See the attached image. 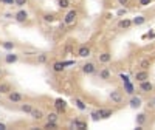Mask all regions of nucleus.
Listing matches in <instances>:
<instances>
[{"label": "nucleus", "mask_w": 155, "mask_h": 130, "mask_svg": "<svg viewBox=\"0 0 155 130\" xmlns=\"http://www.w3.org/2000/svg\"><path fill=\"white\" fill-rule=\"evenodd\" d=\"M78 19V11L76 9H70L67 14H65V17H64V23L65 25H73L75 22Z\"/></svg>", "instance_id": "1"}, {"label": "nucleus", "mask_w": 155, "mask_h": 130, "mask_svg": "<svg viewBox=\"0 0 155 130\" xmlns=\"http://www.w3.org/2000/svg\"><path fill=\"white\" fill-rule=\"evenodd\" d=\"M54 107H56L58 113H65V112H67V108H68V104L62 99V98H58V99L54 101Z\"/></svg>", "instance_id": "2"}, {"label": "nucleus", "mask_w": 155, "mask_h": 130, "mask_svg": "<svg viewBox=\"0 0 155 130\" xmlns=\"http://www.w3.org/2000/svg\"><path fill=\"white\" fill-rule=\"evenodd\" d=\"M140 84V91L141 93H151V91L154 90V84L151 82V81H143V82H138Z\"/></svg>", "instance_id": "3"}, {"label": "nucleus", "mask_w": 155, "mask_h": 130, "mask_svg": "<svg viewBox=\"0 0 155 130\" xmlns=\"http://www.w3.org/2000/svg\"><path fill=\"white\" fill-rule=\"evenodd\" d=\"M14 19H16V22H19V23H25V22L28 20V13H26L25 9H19L17 13L14 14Z\"/></svg>", "instance_id": "4"}, {"label": "nucleus", "mask_w": 155, "mask_h": 130, "mask_svg": "<svg viewBox=\"0 0 155 130\" xmlns=\"http://www.w3.org/2000/svg\"><path fill=\"white\" fill-rule=\"evenodd\" d=\"M110 99H112L113 104H121L123 102V93H121L119 90H113V91H110Z\"/></svg>", "instance_id": "5"}, {"label": "nucleus", "mask_w": 155, "mask_h": 130, "mask_svg": "<svg viewBox=\"0 0 155 130\" xmlns=\"http://www.w3.org/2000/svg\"><path fill=\"white\" fill-rule=\"evenodd\" d=\"M8 99H9V102H13V104H17V102H22L23 96H22L19 91H13V90H11L8 93Z\"/></svg>", "instance_id": "6"}, {"label": "nucleus", "mask_w": 155, "mask_h": 130, "mask_svg": "<svg viewBox=\"0 0 155 130\" xmlns=\"http://www.w3.org/2000/svg\"><path fill=\"white\" fill-rule=\"evenodd\" d=\"M95 71H96V65L93 62H85L82 65V73L84 74H93Z\"/></svg>", "instance_id": "7"}, {"label": "nucleus", "mask_w": 155, "mask_h": 130, "mask_svg": "<svg viewBox=\"0 0 155 130\" xmlns=\"http://www.w3.org/2000/svg\"><path fill=\"white\" fill-rule=\"evenodd\" d=\"M149 79V71L147 70H140V71L135 73V81L137 82H143V81Z\"/></svg>", "instance_id": "8"}, {"label": "nucleus", "mask_w": 155, "mask_h": 130, "mask_svg": "<svg viewBox=\"0 0 155 130\" xmlns=\"http://www.w3.org/2000/svg\"><path fill=\"white\" fill-rule=\"evenodd\" d=\"M129 105H130V108H140V107L143 105L141 98H140V96H134V95H132L130 101H129Z\"/></svg>", "instance_id": "9"}, {"label": "nucleus", "mask_w": 155, "mask_h": 130, "mask_svg": "<svg viewBox=\"0 0 155 130\" xmlns=\"http://www.w3.org/2000/svg\"><path fill=\"white\" fill-rule=\"evenodd\" d=\"M98 61H99V64H109L110 61H112V54H110L109 51H104V53L99 54Z\"/></svg>", "instance_id": "10"}, {"label": "nucleus", "mask_w": 155, "mask_h": 130, "mask_svg": "<svg viewBox=\"0 0 155 130\" xmlns=\"http://www.w3.org/2000/svg\"><path fill=\"white\" fill-rule=\"evenodd\" d=\"M30 115H31V118L34 119V121H41V119H43V112L39 110V108H33Z\"/></svg>", "instance_id": "11"}, {"label": "nucleus", "mask_w": 155, "mask_h": 130, "mask_svg": "<svg viewBox=\"0 0 155 130\" xmlns=\"http://www.w3.org/2000/svg\"><path fill=\"white\" fill-rule=\"evenodd\" d=\"M99 79H102V81H109L110 78H112V71L107 68H102V70H99Z\"/></svg>", "instance_id": "12"}, {"label": "nucleus", "mask_w": 155, "mask_h": 130, "mask_svg": "<svg viewBox=\"0 0 155 130\" xmlns=\"http://www.w3.org/2000/svg\"><path fill=\"white\" fill-rule=\"evenodd\" d=\"M75 126V129H79V130H84L87 129V122L85 121H81V119H75L73 122H71V127Z\"/></svg>", "instance_id": "13"}, {"label": "nucleus", "mask_w": 155, "mask_h": 130, "mask_svg": "<svg viewBox=\"0 0 155 130\" xmlns=\"http://www.w3.org/2000/svg\"><path fill=\"white\" fill-rule=\"evenodd\" d=\"M78 56H79V57H88V56H90V48H88V47H81L79 48V50H78Z\"/></svg>", "instance_id": "14"}, {"label": "nucleus", "mask_w": 155, "mask_h": 130, "mask_svg": "<svg viewBox=\"0 0 155 130\" xmlns=\"http://www.w3.org/2000/svg\"><path fill=\"white\" fill-rule=\"evenodd\" d=\"M151 65H152V59H149V57H144L140 61V68L141 70H149Z\"/></svg>", "instance_id": "15"}, {"label": "nucleus", "mask_w": 155, "mask_h": 130, "mask_svg": "<svg viewBox=\"0 0 155 130\" xmlns=\"http://www.w3.org/2000/svg\"><path fill=\"white\" fill-rule=\"evenodd\" d=\"M11 90H13V88H11L9 84H6V82H0V95H8Z\"/></svg>", "instance_id": "16"}, {"label": "nucleus", "mask_w": 155, "mask_h": 130, "mask_svg": "<svg viewBox=\"0 0 155 130\" xmlns=\"http://www.w3.org/2000/svg\"><path fill=\"white\" fill-rule=\"evenodd\" d=\"M118 26L121 30H127V28H130V26H132V20L130 19H123V20H119Z\"/></svg>", "instance_id": "17"}, {"label": "nucleus", "mask_w": 155, "mask_h": 130, "mask_svg": "<svg viewBox=\"0 0 155 130\" xmlns=\"http://www.w3.org/2000/svg\"><path fill=\"white\" fill-rule=\"evenodd\" d=\"M75 105L79 108L81 112H84V110H87V104L82 99H79V98H75Z\"/></svg>", "instance_id": "18"}, {"label": "nucleus", "mask_w": 155, "mask_h": 130, "mask_svg": "<svg viewBox=\"0 0 155 130\" xmlns=\"http://www.w3.org/2000/svg\"><path fill=\"white\" fill-rule=\"evenodd\" d=\"M135 121H137V126H144V124H146V121H147V118H146V115H144V113H138Z\"/></svg>", "instance_id": "19"}, {"label": "nucleus", "mask_w": 155, "mask_h": 130, "mask_svg": "<svg viewBox=\"0 0 155 130\" xmlns=\"http://www.w3.org/2000/svg\"><path fill=\"white\" fill-rule=\"evenodd\" d=\"M124 84V91H126V93L127 95H134V91H135V88H134V84H132L130 82V81H129V82H123Z\"/></svg>", "instance_id": "20"}, {"label": "nucleus", "mask_w": 155, "mask_h": 130, "mask_svg": "<svg viewBox=\"0 0 155 130\" xmlns=\"http://www.w3.org/2000/svg\"><path fill=\"white\" fill-rule=\"evenodd\" d=\"M17 59H19L17 54L9 53V54H6V56H5V62H6V64H14V62H17Z\"/></svg>", "instance_id": "21"}, {"label": "nucleus", "mask_w": 155, "mask_h": 130, "mask_svg": "<svg viewBox=\"0 0 155 130\" xmlns=\"http://www.w3.org/2000/svg\"><path fill=\"white\" fill-rule=\"evenodd\" d=\"M146 22V17L144 16H137V17L132 20V25H135V26H140V25H143Z\"/></svg>", "instance_id": "22"}, {"label": "nucleus", "mask_w": 155, "mask_h": 130, "mask_svg": "<svg viewBox=\"0 0 155 130\" xmlns=\"http://www.w3.org/2000/svg\"><path fill=\"white\" fill-rule=\"evenodd\" d=\"M53 70H54L56 73L64 71V70H65V65H64V62H54V64H53Z\"/></svg>", "instance_id": "23"}, {"label": "nucleus", "mask_w": 155, "mask_h": 130, "mask_svg": "<svg viewBox=\"0 0 155 130\" xmlns=\"http://www.w3.org/2000/svg\"><path fill=\"white\" fill-rule=\"evenodd\" d=\"M113 115V110L112 108H107V110H104V108H101V119H107Z\"/></svg>", "instance_id": "24"}, {"label": "nucleus", "mask_w": 155, "mask_h": 130, "mask_svg": "<svg viewBox=\"0 0 155 130\" xmlns=\"http://www.w3.org/2000/svg\"><path fill=\"white\" fill-rule=\"evenodd\" d=\"M2 47L5 48V50H8V51H13L14 48H16V43H14V42H9V40H8V42H3V43H2Z\"/></svg>", "instance_id": "25"}, {"label": "nucleus", "mask_w": 155, "mask_h": 130, "mask_svg": "<svg viewBox=\"0 0 155 130\" xmlns=\"http://www.w3.org/2000/svg\"><path fill=\"white\" fill-rule=\"evenodd\" d=\"M33 104H20V110L23 112V113H31V110H33Z\"/></svg>", "instance_id": "26"}, {"label": "nucleus", "mask_w": 155, "mask_h": 130, "mask_svg": "<svg viewBox=\"0 0 155 130\" xmlns=\"http://www.w3.org/2000/svg\"><path fill=\"white\" fill-rule=\"evenodd\" d=\"M58 5H59V8L67 9V8H70L71 2H70V0H59V2H58Z\"/></svg>", "instance_id": "27"}, {"label": "nucleus", "mask_w": 155, "mask_h": 130, "mask_svg": "<svg viewBox=\"0 0 155 130\" xmlns=\"http://www.w3.org/2000/svg\"><path fill=\"white\" fill-rule=\"evenodd\" d=\"M43 129H58V121H48L43 126Z\"/></svg>", "instance_id": "28"}, {"label": "nucleus", "mask_w": 155, "mask_h": 130, "mask_svg": "<svg viewBox=\"0 0 155 130\" xmlns=\"http://www.w3.org/2000/svg\"><path fill=\"white\" fill-rule=\"evenodd\" d=\"M92 119H93V121H98V119H101V110L92 112Z\"/></svg>", "instance_id": "29"}, {"label": "nucleus", "mask_w": 155, "mask_h": 130, "mask_svg": "<svg viewBox=\"0 0 155 130\" xmlns=\"http://www.w3.org/2000/svg\"><path fill=\"white\" fill-rule=\"evenodd\" d=\"M47 59H48L47 54H37V62H39V64H45Z\"/></svg>", "instance_id": "30"}, {"label": "nucleus", "mask_w": 155, "mask_h": 130, "mask_svg": "<svg viewBox=\"0 0 155 130\" xmlns=\"http://www.w3.org/2000/svg\"><path fill=\"white\" fill-rule=\"evenodd\" d=\"M26 3H28V0H14V5L19 6V8H23Z\"/></svg>", "instance_id": "31"}, {"label": "nucleus", "mask_w": 155, "mask_h": 130, "mask_svg": "<svg viewBox=\"0 0 155 130\" xmlns=\"http://www.w3.org/2000/svg\"><path fill=\"white\" fill-rule=\"evenodd\" d=\"M152 3V0H138V5L140 6H149Z\"/></svg>", "instance_id": "32"}, {"label": "nucleus", "mask_w": 155, "mask_h": 130, "mask_svg": "<svg viewBox=\"0 0 155 130\" xmlns=\"http://www.w3.org/2000/svg\"><path fill=\"white\" fill-rule=\"evenodd\" d=\"M43 20L45 22H53L54 20V14H43Z\"/></svg>", "instance_id": "33"}, {"label": "nucleus", "mask_w": 155, "mask_h": 130, "mask_svg": "<svg viewBox=\"0 0 155 130\" xmlns=\"http://www.w3.org/2000/svg\"><path fill=\"white\" fill-rule=\"evenodd\" d=\"M48 121H58V113H48Z\"/></svg>", "instance_id": "34"}, {"label": "nucleus", "mask_w": 155, "mask_h": 130, "mask_svg": "<svg viewBox=\"0 0 155 130\" xmlns=\"http://www.w3.org/2000/svg\"><path fill=\"white\" fill-rule=\"evenodd\" d=\"M118 3L123 8H127V6H129V3H130V0H118Z\"/></svg>", "instance_id": "35"}, {"label": "nucleus", "mask_w": 155, "mask_h": 130, "mask_svg": "<svg viewBox=\"0 0 155 130\" xmlns=\"http://www.w3.org/2000/svg\"><path fill=\"white\" fill-rule=\"evenodd\" d=\"M119 79L123 81V82H129V76L124 74V73H121V74H119Z\"/></svg>", "instance_id": "36"}, {"label": "nucleus", "mask_w": 155, "mask_h": 130, "mask_svg": "<svg viewBox=\"0 0 155 130\" xmlns=\"http://www.w3.org/2000/svg\"><path fill=\"white\" fill-rule=\"evenodd\" d=\"M2 3H6V5H14V0H0Z\"/></svg>", "instance_id": "37"}, {"label": "nucleus", "mask_w": 155, "mask_h": 130, "mask_svg": "<svg viewBox=\"0 0 155 130\" xmlns=\"http://www.w3.org/2000/svg\"><path fill=\"white\" fill-rule=\"evenodd\" d=\"M123 14H126V8H124V9H119V11H118V16H123Z\"/></svg>", "instance_id": "38"}, {"label": "nucleus", "mask_w": 155, "mask_h": 130, "mask_svg": "<svg viewBox=\"0 0 155 130\" xmlns=\"http://www.w3.org/2000/svg\"><path fill=\"white\" fill-rule=\"evenodd\" d=\"M0 130H6V126L3 122H0Z\"/></svg>", "instance_id": "39"}, {"label": "nucleus", "mask_w": 155, "mask_h": 130, "mask_svg": "<svg viewBox=\"0 0 155 130\" xmlns=\"http://www.w3.org/2000/svg\"><path fill=\"white\" fill-rule=\"evenodd\" d=\"M2 74H3V70H2V68H0V76H2Z\"/></svg>", "instance_id": "40"}, {"label": "nucleus", "mask_w": 155, "mask_h": 130, "mask_svg": "<svg viewBox=\"0 0 155 130\" xmlns=\"http://www.w3.org/2000/svg\"><path fill=\"white\" fill-rule=\"evenodd\" d=\"M154 105H155V98H154Z\"/></svg>", "instance_id": "41"}]
</instances>
